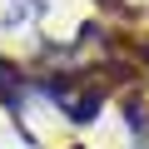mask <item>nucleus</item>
I'll return each mask as SVG.
<instances>
[{
    "label": "nucleus",
    "mask_w": 149,
    "mask_h": 149,
    "mask_svg": "<svg viewBox=\"0 0 149 149\" xmlns=\"http://www.w3.org/2000/svg\"><path fill=\"white\" fill-rule=\"evenodd\" d=\"M45 95H50L55 104H65L74 124H90V119L100 114V95H70V90H65L60 80H45Z\"/></svg>",
    "instance_id": "f257e3e1"
},
{
    "label": "nucleus",
    "mask_w": 149,
    "mask_h": 149,
    "mask_svg": "<svg viewBox=\"0 0 149 149\" xmlns=\"http://www.w3.org/2000/svg\"><path fill=\"white\" fill-rule=\"evenodd\" d=\"M0 100H5L10 109H20V90H15V70L0 65Z\"/></svg>",
    "instance_id": "f03ea898"
}]
</instances>
